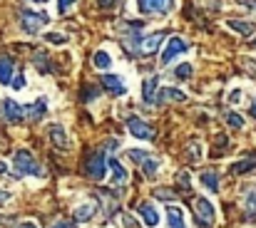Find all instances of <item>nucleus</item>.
I'll use <instances>...</instances> for the list:
<instances>
[{
    "label": "nucleus",
    "instance_id": "nucleus-1",
    "mask_svg": "<svg viewBox=\"0 0 256 228\" xmlns=\"http://www.w3.org/2000/svg\"><path fill=\"white\" fill-rule=\"evenodd\" d=\"M48 22H50V15L42 10H30V7L20 10V30L25 35H38Z\"/></svg>",
    "mask_w": 256,
    "mask_h": 228
},
{
    "label": "nucleus",
    "instance_id": "nucleus-2",
    "mask_svg": "<svg viewBox=\"0 0 256 228\" xmlns=\"http://www.w3.org/2000/svg\"><path fill=\"white\" fill-rule=\"evenodd\" d=\"M12 169H15V176H42V169L40 164L32 159V154L28 149H18L12 154Z\"/></svg>",
    "mask_w": 256,
    "mask_h": 228
},
{
    "label": "nucleus",
    "instance_id": "nucleus-3",
    "mask_svg": "<svg viewBox=\"0 0 256 228\" xmlns=\"http://www.w3.org/2000/svg\"><path fill=\"white\" fill-rule=\"evenodd\" d=\"M194 221L199 228H212L216 221V206L204 199V196H196L194 199Z\"/></svg>",
    "mask_w": 256,
    "mask_h": 228
},
{
    "label": "nucleus",
    "instance_id": "nucleus-4",
    "mask_svg": "<svg viewBox=\"0 0 256 228\" xmlns=\"http://www.w3.org/2000/svg\"><path fill=\"white\" fill-rule=\"evenodd\" d=\"M127 132L132 134V137H137V139H142V142H152L154 137H157V132L144 122V119H140V117H127Z\"/></svg>",
    "mask_w": 256,
    "mask_h": 228
},
{
    "label": "nucleus",
    "instance_id": "nucleus-5",
    "mask_svg": "<svg viewBox=\"0 0 256 228\" xmlns=\"http://www.w3.org/2000/svg\"><path fill=\"white\" fill-rule=\"evenodd\" d=\"M87 176L92 179V181H102L104 176H107V156L104 152H94L90 159H87Z\"/></svg>",
    "mask_w": 256,
    "mask_h": 228
},
{
    "label": "nucleus",
    "instance_id": "nucleus-6",
    "mask_svg": "<svg viewBox=\"0 0 256 228\" xmlns=\"http://www.w3.org/2000/svg\"><path fill=\"white\" fill-rule=\"evenodd\" d=\"M0 117H2V122H8V124H20V122L25 119V109H22V104H18L15 99H2V102H0Z\"/></svg>",
    "mask_w": 256,
    "mask_h": 228
},
{
    "label": "nucleus",
    "instance_id": "nucleus-7",
    "mask_svg": "<svg viewBox=\"0 0 256 228\" xmlns=\"http://www.w3.org/2000/svg\"><path fill=\"white\" fill-rule=\"evenodd\" d=\"M184 52H189V45H186L182 37H170V40H167V45H164V50H162V65L174 62V60H176V57H182Z\"/></svg>",
    "mask_w": 256,
    "mask_h": 228
},
{
    "label": "nucleus",
    "instance_id": "nucleus-8",
    "mask_svg": "<svg viewBox=\"0 0 256 228\" xmlns=\"http://www.w3.org/2000/svg\"><path fill=\"white\" fill-rule=\"evenodd\" d=\"M142 102L147 107H160V82H157V77H144V82H142Z\"/></svg>",
    "mask_w": 256,
    "mask_h": 228
},
{
    "label": "nucleus",
    "instance_id": "nucleus-9",
    "mask_svg": "<svg viewBox=\"0 0 256 228\" xmlns=\"http://www.w3.org/2000/svg\"><path fill=\"white\" fill-rule=\"evenodd\" d=\"M144 15H167L174 7V0H137Z\"/></svg>",
    "mask_w": 256,
    "mask_h": 228
},
{
    "label": "nucleus",
    "instance_id": "nucleus-10",
    "mask_svg": "<svg viewBox=\"0 0 256 228\" xmlns=\"http://www.w3.org/2000/svg\"><path fill=\"white\" fill-rule=\"evenodd\" d=\"M164 37H167V32L164 30H160V32H154V35H142V42H140V55L144 57V55H154L157 50H162V42H164Z\"/></svg>",
    "mask_w": 256,
    "mask_h": 228
},
{
    "label": "nucleus",
    "instance_id": "nucleus-11",
    "mask_svg": "<svg viewBox=\"0 0 256 228\" xmlns=\"http://www.w3.org/2000/svg\"><path fill=\"white\" fill-rule=\"evenodd\" d=\"M97 209H100V204H97V199H92V201L80 204V206L72 211V216H75L78 224H87V221H92V219L97 216Z\"/></svg>",
    "mask_w": 256,
    "mask_h": 228
},
{
    "label": "nucleus",
    "instance_id": "nucleus-12",
    "mask_svg": "<svg viewBox=\"0 0 256 228\" xmlns=\"http://www.w3.org/2000/svg\"><path fill=\"white\" fill-rule=\"evenodd\" d=\"M102 87L112 94V97H124L127 94V84L124 79L117 75H102Z\"/></svg>",
    "mask_w": 256,
    "mask_h": 228
},
{
    "label": "nucleus",
    "instance_id": "nucleus-13",
    "mask_svg": "<svg viewBox=\"0 0 256 228\" xmlns=\"http://www.w3.org/2000/svg\"><path fill=\"white\" fill-rule=\"evenodd\" d=\"M107 171L112 174V184L114 186H124L127 184V179H130V174H127V169L112 156V159H107Z\"/></svg>",
    "mask_w": 256,
    "mask_h": 228
},
{
    "label": "nucleus",
    "instance_id": "nucleus-14",
    "mask_svg": "<svg viewBox=\"0 0 256 228\" xmlns=\"http://www.w3.org/2000/svg\"><path fill=\"white\" fill-rule=\"evenodd\" d=\"M140 216L144 219V224L150 228H154V226H160V221H162V216H160V209L154 206V204H150V201H144V204H140Z\"/></svg>",
    "mask_w": 256,
    "mask_h": 228
},
{
    "label": "nucleus",
    "instance_id": "nucleus-15",
    "mask_svg": "<svg viewBox=\"0 0 256 228\" xmlns=\"http://www.w3.org/2000/svg\"><path fill=\"white\" fill-rule=\"evenodd\" d=\"M22 109H25V117H28L30 122H40V119L48 114V99L40 97V99H35L30 107H22Z\"/></svg>",
    "mask_w": 256,
    "mask_h": 228
},
{
    "label": "nucleus",
    "instance_id": "nucleus-16",
    "mask_svg": "<svg viewBox=\"0 0 256 228\" xmlns=\"http://www.w3.org/2000/svg\"><path fill=\"white\" fill-rule=\"evenodd\" d=\"M15 72H18L15 60L10 55H0V84H10V79H12Z\"/></svg>",
    "mask_w": 256,
    "mask_h": 228
},
{
    "label": "nucleus",
    "instance_id": "nucleus-17",
    "mask_svg": "<svg viewBox=\"0 0 256 228\" xmlns=\"http://www.w3.org/2000/svg\"><path fill=\"white\" fill-rule=\"evenodd\" d=\"M48 137H50V142H52L58 149H68V132H65L62 124H52L50 132H48Z\"/></svg>",
    "mask_w": 256,
    "mask_h": 228
},
{
    "label": "nucleus",
    "instance_id": "nucleus-18",
    "mask_svg": "<svg viewBox=\"0 0 256 228\" xmlns=\"http://www.w3.org/2000/svg\"><path fill=\"white\" fill-rule=\"evenodd\" d=\"M167 224L170 228H186V221H184V211L179 206H167Z\"/></svg>",
    "mask_w": 256,
    "mask_h": 228
},
{
    "label": "nucleus",
    "instance_id": "nucleus-19",
    "mask_svg": "<svg viewBox=\"0 0 256 228\" xmlns=\"http://www.w3.org/2000/svg\"><path fill=\"white\" fill-rule=\"evenodd\" d=\"M244 216L249 221H256V189L244 191Z\"/></svg>",
    "mask_w": 256,
    "mask_h": 228
},
{
    "label": "nucleus",
    "instance_id": "nucleus-20",
    "mask_svg": "<svg viewBox=\"0 0 256 228\" xmlns=\"http://www.w3.org/2000/svg\"><path fill=\"white\" fill-rule=\"evenodd\" d=\"M199 181H202V186H204L206 191H212V194H216V191H219V186H222V179H219V174H216V171H204Z\"/></svg>",
    "mask_w": 256,
    "mask_h": 228
},
{
    "label": "nucleus",
    "instance_id": "nucleus-21",
    "mask_svg": "<svg viewBox=\"0 0 256 228\" xmlns=\"http://www.w3.org/2000/svg\"><path fill=\"white\" fill-rule=\"evenodd\" d=\"M162 102H186V94L179 92L176 87H162L160 89V104Z\"/></svg>",
    "mask_w": 256,
    "mask_h": 228
},
{
    "label": "nucleus",
    "instance_id": "nucleus-22",
    "mask_svg": "<svg viewBox=\"0 0 256 228\" xmlns=\"http://www.w3.org/2000/svg\"><path fill=\"white\" fill-rule=\"evenodd\" d=\"M92 65H94V70H112V55L107 50H97L92 55Z\"/></svg>",
    "mask_w": 256,
    "mask_h": 228
},
{
    "label": "nucleus",
    "instance_id": "nucleus-23",
    "mask_svg": "<svg viewBox=\"0 0 256 228\" xmlns=\"http://www.w3.org/2000/svg\"><path fill=\"white\" fill-rule=\"evenodd\" d=\"M226 27L234 30V32H239V35H254L256 32V25L254 22H246V20H229Z\"/></svg>",
    "mask_w": 256,
    "mask_h": 228
},
{
    "label": "nucleus",
    "instance_id": "nucleus-24",
    "mask_svg": "<svg viewBox=\"0 0 256 228\" xmlns=\"http://www.w3.org/2000/svg\"><path fill=\"white\" fill-rule=\"evenodd\" d=\"M140 169L144 171V176H147V179H154V176L160 174V159H154V156L150 154V156L140 164Z\"/></svg>",
    "mask_w": 256,
    "mask_h": 228
},
{
    "label": "nucleus",
    "instance_id": "nucleus-25",
    "mask_svg": "<svg viewBox=\"0 0 256 228\" xmlns=\"http://www.w3.org/2000/svg\"><path fill=\"white\" fill-rule=\"evenodd\" d=\"M254 166H256V154H252V156H246V159H242V161L232 164V166H229V171H232V174H246V171H252Z\"/></svg>",
    "mask_w": 256,
    "mask_h": 228
},
{
    "label": "nucleus",
    "instance_id": "nucleus-26",
    "mask_svg": "<svg viewBox=\"0 0 256 228\" xmlns=\"http://www.w3.org/2000/svg\"><path fill=\"white\" fill-rule=\"evenodd\" d=\"M224 119H226V124H229L232 129H244V117H242V114H236V112H226Z\"/></svg>",
    "mask_w": 256,
    "mask_h": 228
},
{
    "label": "nucleus",
    "instance_id": "nucleus-27",
    "mask_svg": "<svg viewBox=\"0 0 256 228\" xmlns=\"http://www.w3.org/2000/svg\"><path fill=\"white\" fill-rule=\"evenodd\" d=\"M147 156H150V152H147V149H127V159H130L132 164H137V166H140Z\"/></svg>",
    "mask_w": 256,
    "mask_h": 228
},
{
    "label": "nucleus",
    "instance_id": "nucleus-28",
    "mask_svg": "<svg viewBox=\"0 0 256 228\" xmlns=\"http://www.w3.org/2000/svg\"><path fill=\"white\" fill-rule=\"evenodd\" d=\"M192 75H194V67H192L189 62H184V65H179V67L174 70V77H176V79H189Z\"/></svg>",
    "mask_w": 256,
    "mask_h": 228
},
{
    "label": "nucleus",
    "instance_id": "nucleus-29",
    "mask_svg": "<svg viewBox=\"0 0 256 228\" xmlns=\"http://www.w3.org/2000/svg\"><path fill=\"white\" fill-rule=\"evenodd\" d=\"M32 62L40 67V72H50V67H48V55H45V52H38V55L32 57Z\"/></svg>",
    "mask_w": 256,
    "mask_h": 228
},
{
    "label": "nucleus",
    "instance_id": "nucleus-30",
    "mask_svg": "<svg viewBox=\"0 0 256 228\" xmlns=\"http://www.w3.org/2000/svg\"><path fill=\"white\" fill-rule=\"evenodd\" d=\"M10 87H12V89H25V75H22V70H18V72L12 75Z\"/></svg>",
    "mask_w": 256,
    "mask_h": 228
},
{
    "label": "nucleus",
    "instance_id": "nucleus-31",
    "mask_svg": "<svg viewBox=\"0 0 256 228\" xmlns=\"http://www.w3.org/2000/svg\"><path fill=\"white\" fill-rule=\"evenodd\" d=\"M75 2H78V0H58V12H60V15H65Z\"/></svg>",
    "mask_w": 256,
    "mask_h": 228
},
{
    "label": "nucleus",
    "instance_id": "nucleus-32",
    "mask_svg": "<svg viewBox=\"0 0 256 228\" xmlns=\"http://www.w3.org/2000/svg\"><path fill=\"white\" fill-rule=\"evenodd\" d=\"M97 97H100V92H97L94 87H85V92H82V99H85V102H94Z\"/></svg>",
    "mask_w": 256,
    "mask_h": 228
},
{
    "label": "nucleus",
    "instance_id": "nucleus-33",
    "mask_svg": "<svg viewBox=\"0 0 256 228\" xmlns=\"http://www.w3.org/2000/svg\"><path fill=\"white\" fill-rule=\"evenodd\" d=\"M45 40H48V42H52V45H62V42H65V35L50 32V35H45Z\"/></svg>",
    "mask_w": 256,
    "mask_h": 228
},
{
    "label": "nucleus",
    "instance_id": "nucleus-34",
    "mask_svg": "<svg viewBox=\"0 0 256 228\" xmlns=\"http://www.w3.org/2000/svg\"><path fill=\"white\" fill-rule=\"evenodd\" d=\"M199 149H202L199 144H192V147H189V156H192L194 161H199V159H202V152H199Z\"/></svg>",
    "mask_w": 256,
    "mask_h": 228
},
{
    "label": "nucleus",
    "instance_id": "nucleus-35",
    "mask_svg": "<svg viewBox=\"0 0 256 228\" xmlns=\"http://www.w3.org/2000/svg\"><path fill=\"white\" fill-rule=\"evenodd\" d=\"M122 224H124V228H137V221L130 214H122Z\"/></svg>",
    "mask_w": 256,
    "mask_h": 228
},
{
    "label": "nucleus",
    "instance_id": "nucleus-36",
    "mask_svg": "<svg viewBox=\"0 0 256 228\" xmlns=\"http://www.w3.org/2000/svg\"><path fill=\"white\" fill-rule=\"evenodd\" d=\"M50 228H75V221H65V219H60V221H55Z\"/></svg>",
    "mask_w": 256,
    "mask_h": 228
},
{
    "label": "nucleus",
    "instance_id": "nucleus-37",
    "mask_svg": "<svg viewBox=\"0 0 256 228\" xmlns=\"http://www.w3.org/2000/svg\"><path fill=\"white\" fill-rule=\"evenodd\" d=\"M117 147H120V142H117V139H112V142H107V144H104V152H117Z\"/></svg>",
    "mask_w": 256,
    "mask_h": 228
},
{
    "label": "nucleus",
    "instance_id": "nucleus-38",
    "mask_svg": "<svg viewBox=\"0 0 256 228\" xmlns=\"http://www.w3.org/2000/svg\"><path fill=\"white\" fill-rule=\"evenodd\" d=\"M114 2H117V0H97V5H100L102 10H107V7H112Z\"/></svg>",
    "mask_w": 256,
    "mask_h": 228
},
{
    "label": "nucleus",
    "instance_id": "nucleus-39",
    "mask_svg": "<svg viewBox=\"0 0 256 228\" xmlns=\"http://www.w3.org/2000/svg\"><path fill=\"white\" fill-rule=\"evenodd\" d=\"M239 99H242V92H239V89H234V92L229 94V102H234V104H236Z\"/></svg>",
    "mask_w": 256,
    "mask_h": 228
},
{
    "label": "nucleus",
    "instance_id": "nucleus-40",
    "mask_svg": "<svg viewBox=\"0 0 256 228\" xmlns=\"http://www.w3.org/2000/svg\"><path fill=\"white\" fill-rule=\"evenodd\" d=\"M242 5H246V7H252V10H256V0H239Z\"/></svg>",
    "mask_w": 256,
    "mask_h": 228
},
{
    "label": "nucleus",
    "instance_id": "nucleus-41",
    "mask_svg": "<svg viewBox=\"0 0 256 228\" xmlns=\"http://www.w3.org/2000/svg\"><path fill=\"white\" fill-rule=\"evenodd\" d=\"M8 174V166H5V161H0V176H5Z\"/></svg>",
    "mask_w": 256,
    "mask_h": 228
},
{
    "label": "nucleus",
    "instance_id": "nucleus-42",
    "mask_svg": "<svg viewBox=\"0 0 256 228\" xmlns=\"http://www.w3.org/2000/svg\"><path fill=\"white\" fill-rule=\"evenodd\" d=\"M8 199H10V194H5V191H0V204H5Z\"/></svg>",
    "mask_w": 256,
    "mask_h": 228
},
{
    "label": "nucleus",
    "instance_id": "nucleus-43",
    "mask_svg": "<svg viewBox=\"0 0 256 228\" xmlns=\"http://www.w3.org/2000/svg\"><path fill=\"white\" fill-rule=\"evenodd\" d=\"M249 112H252V117H254V119H256V99H254V102H252V107H249Z\"/></svg>",
    "mask_w": 256,
    "mask_h": 228
},
{
    "label": "nucleus",
    "instance_id": "nucleus-44",
    "mask_svg": "<svg viewBox=\"0 0 256 228\" xmlns=\"http://www.w3.org/2000/svg\"><path fill=\"white\" fill-rule=\"evenodd\" d=\"M18 228H38V226H35V224H20Z\"/></svg>",
    "mask_w": 256,
    "mask_h": 228
},
{
    "label": "nucleus",
    "instance_id": "nucleus-45",
    "mask_svg": "<svg viewBox=\"0 0 256 228\" xmlns=\"http://www.w3.org/2000/svg\"><path fill=\"white\" fill-rule=\"evenodd\" d=\"M32 2H45V0H32Z\"/></svg>",
    "mask_w": 256,
    "mask_h": 228
}]
</instances>
